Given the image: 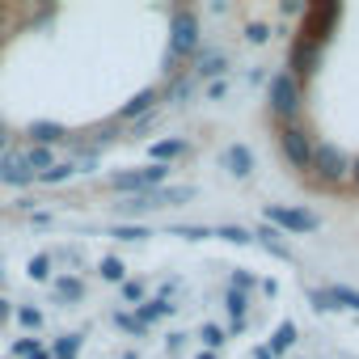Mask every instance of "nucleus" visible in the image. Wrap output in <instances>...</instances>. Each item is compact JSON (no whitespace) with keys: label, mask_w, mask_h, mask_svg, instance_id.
I'll list each match as a JSON object with an SVG mask.
<instances>
[{"label":"nucleus","mask_w":359,"mask_h":359,"mask_svg":"<svg viewBox=\"0 0 359 359\" xmlns=\"http://www.w3.org/2000/svg\"><path fill=\"white\" fill-rule=\"evenodd\" d=\"M173 39H169V64H177L182 55H191L195 47H199V22H195V13H187V9H177L173 13V30H169Z\"/></svg>","instance_id":"1"},{"label":"nucleus","mask_w":359,"mask_h":359,"mask_svg":"<svg viewBox=\"0 0 359 359\" xmlns=\"http://www.w3.org/2000/svg\"><path fill=\"white\" fill-rule=\"evenodd\" d=\"M165 173H169L165 165H144V169H131V173H114L110 187L127 191V195H148V191H156L165 182Z\"/></svg>","instance_id":"2"},{"label":"nucleus","mask_w":359,"mask_h":359,"mask_svg":"<svg viewBox=\"0 0 359 359\" xmlns=\"http://www.w3.org/2000/svg\"><path fill=\"white\" fill-rule=\"evenodd\" d=\"M309 169L321 173V182H342V177L351 173V161H346V152L321 144V148H313V165H309Z\"/></svg>","instance_id":"3"},{"label":"nucleus","mask_w":359,"mask_h":359,"mask_svg":"<svg viewBox=\"0 0 359 359\" xmlns=\"http://www.w3.org/2000/svg\"><path fill=\"white\" fill-rule=\"evenodd\" d=\"M271 106H275V114L279 118H292L296 114V106H300V89H296V76H275L271 81Z\"/></svg>","instance_id":"4"},{"label":"nucleus","mask_w":359,"mask_h":359,"mask_svg":"<svg viewBox=\"0 0 359 359\" xmlns=\"http://www.w3.org/2000/svg\"><path fill=\"white\" fill-rule=\"evenodd\" d=\"M279 140H283V152H287V161H292L296 169H309V165H313V144H309V135H304L300 127L287 123V127L279 131Z\"/></svg>","instance_id":"5"},{"label":"nucleus","mask_w":359,"mask_h":359,"mask_svg":"<svg viewBox=\"0 0 359 359\" xmlns=\"http://www.w3.org/2000/svg\"><path fill=\"white\" fill-rule=\"evenodd\" d=\"M0 182H5V187H30L34 182V173H30L22 148H9L5 156H0Z\"/></svg>","instance_id":"6"},{"label":"nucleus","mask_w":359,"mask_h":359,"mask_svg":"<svg viewBox=\"0 0 359 359\" xmlns=\"http://www.w3.org/2000/svg\"><path fill=\"white\" fill-rule=\"evenodd\" d=\"M266 220H275V224H283V229H292V233L317 229V216H309V212H292V208H266Z\"/></svg>","instance_id":"7"},{"label":"nucleus","mask_w":359,"mask_h":359,"mask_svg":"<svg viewBox=\"0 0 359 359\" xmlns=\"http://www.w3.org/2000/svg\"><path fill=\"white\" fill-rule=\"evenodd\" d=\"M51 296L64 304H76V300H85V283L76 275H51Z\"/></svg>","instance_id":"8"},{"label":"nucleus","mask_w":359,"mask_h":359,"mask_svg":"<svg viewBox=\"0 0 359 359\" xmlns=\"http://www.w3.org/2000/svg\"><path fill=\"white\" fill-rule=\"evenodd\" d=\"M26 135H30L34 144H43V148H51V144H60V140H68V131H64V123H47V118H39V123H30V127H26Z\"/></svg>","instance_id":"9"},{"label":"nucleus","mask_w":359,"mask_h":359,"mask_svg":"<svg viewBox=\"0 0 359 359\" xmlns=\"http://www.w3.org/2000/svg\"><path fill=\"white\" fill-rule=\"evenodd\" d=\"M152 106H156V89H144V93H135V97L118 110V118H144Z\"/></svg>","instance_id":"10"},{"label":"nucleus","mask_w":359,"mask_h":359,"mask_svg":"<svg viewBox=\"0 0 359 359\" xmlns=\"http://www.w3.org/2000/svg\"><path fill=\"white\" fill-rule=\"evenodd\" d=\"M22 156H26V165H30V173H34V177H39V173H47V169L55 165V161H51V148H43V144H34V148H26Z\"/></svg>","instance_id":"11"},{"label":"nucleus","mask_w":359,"mask_h":359,"mask_svg":"<svg viewBox=\"0 0 359 359\" xmlns=\"http://www.w3.org/2000/svg\"><path fill=\"white\" fill-rule=\"evenodd\" d=\"M169 313H173V304H169V300H165V296H156V300H144V304H140V313H135V317H140V321H144V325H148V321H161V317H169Z\"/></svg>","instance_id":"12"},{"label":"nucleus","mask_w":359,"mask_h":359,"mask_svg":"<svg viewBox=\"0 0 359 359\" xmlns=\"http://www.w3.org/2000/svg\"><path fill=\"white\" fill-rule=\"evenodd\" d=\"M224 165H229L237 177H245V173H250V165H254V156H250V148H241V144H237V148H229V152H224Z\"/></svg>","instance_id":"13"},{"label":"nucleus","mask_w":359,"mask_h":359,"mask_svg":"<svg viewBox=\"0 0 359 359\" xmlns=\"http://www.w3.org/2000/svg\"><path fill=\"white\" fill-rule=\"evenodd\" d=\"M81 342H85L81 334H64V338H55V342H51V351H47V355H51V359H72V355L81 351Z\"/></svg>","instance_id":"14"},{"label":"nucleus","mask_w":359,"mask_h":359,"mask_svg":"<svg viewBox=\"0 0 359 359\" xmlns=\"http://www.w3.org/2000/svg\"><path fill=\"white\" fill-rule=\"evenodd\" d=\"M182 152H187V140H161V144H152V165L173 161V156H182Z\"/></svg>","instance_id":"15"},{"label":"nucleus","mask_w":359,"mask_h":359,"mask_svg":"<svg viewBox=\"0 0 359 359\" xmlns=\"http://www.w3.org/2000/svg\"><path fill=\"white\" fill-rule=\"evenodd\" d=\"M51 254H34L30 258V279H39V283H51Z\"/></svg>","instance_id":"16"},{"label":"nucleus","mask_w":359,"mask_h":359,"mask_svg":"<svg viewBox=\"0 0 359 359\" xmlns=\"http://www.w3.org/2000/svg\"><path fill=\"white\" fill-rule=\"evenodd\" d=\"M76 173V165H51L47 173H39V182H47V187H55V182H68V177Z\"/></svg>","instance_id":"17"},{"label":"nucleus","mask_w":359,"mask_h":359,"mask_svg":"<svg viewBox=\"0 0 359 359\" xmlns=\"http://www.w3.org/2000/svg\"><path fill=\"white\" fill-rule=\"evenodd\" d=\"M292 342H296V325H287V321H283V325L275 330V338H271V355H275V351H287Z\"/></svg>","instance_id":"18"},{"label":"nucleus","mask_w":359,"mask_h":359,"mask_svg":"<svg viewBox=\"0 0 359 359\" xmlns=\"http://www.w3.org/2000/svg\"><path fill=\"white\" fill-rule=\"evenodd\" d=\"M262 245H266V250H271V254H279V258H292V250H287V245H283V241H279V233H275V229H271V224H266V229H262Z\"/></svg>","instance_id":"19"},{"label":"nucleus","mask_w":359,"mask_h":359,"mask_svg":"<svg viewBox=\"0 0 359 359\" xmlns=\"http://www.w3.org/2000/svg\"><path fill=\"white\" fill-rule=\"evenodd\" d=\"M114 325H118V330H127V334H135V338H140V334L148 330V325H144V321H140L135 313H114Z\"/></svg>","instance_id":"20"},{"label":"nucleus","mask_w":359,"mask_h":359,"mask_svg":"<svg viewBox=\"0 0 359 359\" xmlns=\"http://www.w3.org/2000/svg\"><path fill=\"white\" fill-rule=\"evenodd\" d=\"M18 321H22L26 330H39V325H43V313H39L34 304H18Z\"/></svg>","instance_id":"21"},{"label":"nucleus","mask_w":359,"mask_h":359,"mask_svg":"<svg viewBox=\"0 0 359 359\" xmlns=\"http://www.w3.org/2000/svg\"><path fill=\"white\" fill-rule=\"evenodd\" d=\"M330 296V304H346V309H359V292H351V287H334V292H325Z\"/></svg>","instance_id":"22"},{"label":"nucleus","mask_w":359,"mask_h":359,"mask_svg":"<svg viewBox=\"0 0 359 359\" xmlns=\"http://www.w3.org/2000/svg\"><path fill=\"white\" fill-rule=\"evenodd\" d=\"M195 72H199V76H216V72H224V55H203Z\"/></svg>","instance_id":"23"},{"label":"nucleus","mask_w":359,"mask_h":359,"mask_svg":"<svg viewBox=\"0 0 359 359\" xmlns=\"http://www.w3.org/2000/svg\"><path fill=\"white\" fill-rule=\"evenodd\" d=\"M102 279L106 283H123V262L118 258H102Z\"/></svg>","instance_id":"24"},{"label":"nucleus","mask_w":359,"mask_h":359,"mask_svg":"<svg viewBox=\"0 0 359 359\" xmlns=\"http://www.w3.org/2000/svg\"><path fill=\"white\" fill-rule=\"evenodd\" d=\"M114 237H118V241H144V237H148V229H140V224H118V229H114Z\"/></svg>","instance_id":"25"},{"label":"nucleus","mask_w":359,"mask_h":359,"mask_svg":"<svg viewBox=\"0 0 359 359\" xmlns=\"http://www.w3.org/2000/svg\"><path fill=\"white\" fill-rule=\"evenodd\" d=\"M34 351H43L34 338H18V342H13V359H30Z\"/></svg>","instance_id":"26"},{"label":"nucleus","mask_w":359,"mask_h":359,"mask_svg":"<svg viewBox=\"0 0 359 359\" xmlns=\"http://www.w3.org/2000/svg\"><path fill=\"white\" fill-rule=\"evenodd\" d=\"M123 300H127V304H144V283H135V279L123 283Z\"/></svg>","instance_id":"27"},{"label":"nucleus","mask_w":359,"mask_h":359,"mask_svg":"<svg viewBox=\"0 0 359 359\" xmlns=\"http://www.w3.org/2000/svg\"><path fill=\"white\" fill-rule=\"evenodd\" d=\"M199 338H203L212 351H216V346H224V330H220V325H203V334H199Z\"/></svg>","instance_id":"28"},{"label":"nucleus","mask_w":359,"mask_h":359,"mask_svg":"<svg viewBox=\"0 0 359 359\" xmlns=\"http://www.w3.org/2000/svg\"><path fill=\"white\" fill-rule=\"evenodd\" d=\"M169 97H173V102L191 97V81H173V85H169Z\"/></svg>","instance_id":"29"},{"label":"nucleus","mask_w":359,"mask_h":359,"mask_svg":"<svg viewBox=\"0 0 359 359\" xmlns=\"http://www.w3.org/2000/svg\"><path fill=\"white\" fill-rule=\"evenodd\" d=\"M220 237H229V241H237V245H245V241H250V233H245V229H220Z\"/></svg>","instance_id":"30"},{"label":"nucleus","mask_w":359,"mask_h":359,"mask_svg":"<svg viewBox=\"0 0 359 359\" xmlns=\"http://www.w3.org/2000/svg\"><path fill=\"white\" fill-rule=\"evenodd\" d=\"M9 317H13V304H9V300H5V296H0V325H5V321H9Z\"/></svg>","instance_id":"31"},{"label":"nucleus","mask_w":359,"mask_h":359,"mask_svg":"<svg viewBox=\"0 0 359 359\" xmlns=\"http://www.w3.org/2000/svg\"><path fill=\"white\" fill-rule=\"evenodd\" d=\"M0 152H9V131L0 127Z\"/></svg>","instance_id":"32"},{"label":"nucleus","mask_w":359,"mask_h":359,"mask_svg":"<svg viewBox=\"0 0 359 359\" xmlns=\"http://www.w3.org/2000/svg\"><path fill=\"white\" fill-rule=\"evenodd\" d=\"M30 359H51V355H47V351H34V355H30Z\"/></svg>","instance_id":"33"},{"label":"nucleus","mask_w":359,"mask_h":359,"mask_svg":"<svg viewBox=\"0 0 359 359\" xmlns=\"http://www.w3.org/2000/svg\"><path fill=\"white\" fill-rule=\"evenodd\" d=\"M351 173H355V182H359V161H355V169H351Z\"/></svg>","instance_id":"34"},{"label":"nucleus","mask_w":359,"mask_h":359,"mask_svg":"<svg viewBox=\"0 0 359 359\" xmlns=\"http://www.w3.org/2000/svg\"><path fill=\"white\" fill-rule=\"evenodd\" d=\"M199 359H216V355H212V351H208V355H199Z\"/></svg>","instance_id":"35"},{"label":"nucleus","mask_w":359,"mask_h":359,"mask_svg":"<svg viewBox=\"0 0 359 359\" xmlns=\"http://www.w3.org/2000/svg\"><path fill=\"white\" fill-rule=\"evenodd\" d=\"M123 359H135V355H131V351H127V355H123Z\"/></svg>","instance_id":"36"}]
</instances>
